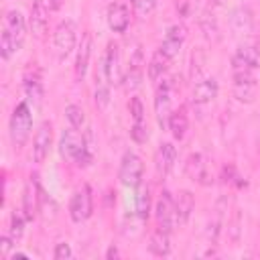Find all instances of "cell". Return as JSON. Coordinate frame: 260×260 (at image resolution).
I'll use <instances>...</instances> for the list:
<instances>
[{
  "label": "cell",
  "mask_w": 260,
  "mask_h": 260,
  "mask_svg": "<svg viewBox=\"0 0 260 260\" xmlns=\"http://www.w3.org/2000/svg\"><path fill=\"white\" fill-rule=\"evenodd\" d=\"M85 148H87L85 138L79 134L77 128L71 126V128L63 130V134H61V138H59V154H61L63 158L77 160Z\"/></svg>",
  "instance_id": "7"
},
{
  "label": "cell",
  "mask_w": 260,
  "mask_h": 260,
  "mask_svg": "<svg viewBox=\"0 0 260 260\" xmlns=\"http://www.w3.org/2000/svg\"><path fill=\"white\" fill-rule=\"evenodd\" d=\"M130 2H132V4H134V2H136V0H130Z\"/></svg>",
  "instance_id": "41"
},
{
  "label": "cell",
  "mask_w": 260,
  "mask_h": 260,
  "mask_svg": "<svg viewBox=\"0 0 260 260\" xmlns=\"http://www.w3.org/2000/svg\"><path fill=\"white\" fill-rule=\"evenodd\" d=\"M136 201V215L140 221H146L148 219V213H150V189L146 185H142L134 197Z\"/></svg>",
  "instance_id": "28"
},
{
  "label": "cell",
  "mask_w": 260,
  "mask_h": 260,
  "mask_svg": "<svg viewBox=\"0 0 260 260\" xmlns=\"http://www.w3.org/2000/svg\"><path fill=\"white\" fill-rule=\"evenodd\" d=\"M16 242H14V238L10 236V234H2V238H0V254L2 256H8V252H10V248L14 246Z\"/></svg>",
  "instance_id": "37"
},
{
  "label": "cell",
  "mask_w": 260,
  "mask_h": 260,
  "mask_svg": "<svg viewBox=\"0 0 260 260\" xmlns=\"http://www.w3.org/2000/svg\"><path fill=\"white\" fill-rule=\"evenodd\" d=\"M51 142H53V126L51 122L45 120L39 124L35 138H32V160L35 162H45L51 150Z\"/></svg>",
  "instance_id": "11"
},
{
  "label": "cell",
  "mask_w": 260,
  "mask_h": 260,
  "mask_svg": "<svg viewBox=\"0 0 260 260\" xmlns=\"http://www.w3.org/2000/svg\"><path fill=\"white\" fill-rule=\"evenodd\" d=\"M49 8L45 4V0H32L30 4V16H28V26H30V32L37 37V39H43L45 32H47V26H49Z\"/></svg>",
  "instance_id": "15"
},
{
  "label": "cell",
  "mask_w": 260,
  "mask_h": 260,
  "mask_svg": "<svg viewBox=\"0 0 260 260\" xmlns=\"http://www.w3.org/2000/svg\"><path fill=\"white\" fill-rule=\"evenodd\" d=\"M173 89H171V81L162 79L156 85V93H154V112L158 118V124H167L169 116H171V102H173Z\"/></svg>",
  "instance_id": "13"
},
{
  "label": "cell",
  "mask_w": 260,
  "mask_h": 260,
  "mask_svg": "<svg viewBox=\"0 0 260 260\" xmlns=\"http://www.w3.org/2000/svg\"><path fill=\"white\" fill-rule=\"evenodd\" d=\"M95 106L100 110H106L108 104H110V83L108 79L104 77V73H95Z\"/></svg>",
  "instance_id": "27"
},
{
  "label": "cell",
  "mask_w": 260,
  "mask_h": 260,
  "mask_svg": "<svg viewBox=\"0 0 260 260\" xmlns=\"http://www.w3.org/2000/svg\"><path fill=\"white\" fill-rule=\"evenodd\" d=\"M169 63H171V59L162 53V51H156L154 55H152V59L148 61V65H146V71H148V79L150 81H158L165 73H167V69H169Z\"/></svg>",
  "instance_id": "25"
},
{
  "label": "cell",
  "mask_w": 260,
  "mask_h": 260,
  "mask_svg": "<svg viewBox=\"0 0 260 260\" xmlns=\"http://www.w3.org/2000/svg\"><path fill=\"white\" fill-rule=\"evenodd\" d=\"M230 24H232L236 35H248L252 30V12H250V8H246V6L236 8L230 16Z\"/></svg>",
  "instance_id": "23"
},
{
  "label": "cell",
  "mask_w": 260,
  "mask_h": 260,
  "mask_svg": "<svg viewBox=\"0 0 260 260\" xmlns=\"http://www.w3.org/2000/svg\"><path fill=\"white\" fill-rule=\"evenodd\" d=\"M39 193H41V189H39L37 177H30V181L24 187V195H22V213H24V217L28 221L35 219V215L39 211V201H41Z\"/></svg>",
  "instance_id": "17"
},
{
  "label": "cell",
  "mask_w": 260,
  "mask_h": 260,
  "mask_svg": "<svg viewBox=\"0 0 260 260\" xmlns=\"http://www.w3.org/2000/svg\"><path fill=\"white\" fill-rule=\"evenodd\" d=\"M24 221H26V217H24V213H12V217H10V236L14 238V242H18L20 238H22V232H24Z\"/></svg>",
  "instance_id": "32"
},
{
  "label": "cell",
  "mask_w": 260,
  "mask_h": 260,
  "mask_svg": "<svg viewBox=\"0 0 260 260\" xmlns=\"http://www.w3.org/2000/svg\"><path fill=\"white\" fill-rule=\"evenodd\" d=\"M232 93L240 104H252L258 93V81L254 73H234Z\"/></svg>",
  "instance_id": "9"
},
{
  "label": "cell",
  "mask_w": 260,
  "mask_h": 260,
  "mask_svg": "<svg viewBox=\"0 0 260 260\" xmlns=\"http://www.w3.org/2000/svg\"><path fill=\"white\" fill-rule=\"evenodd\" d=\"M140 83H142V65L128 63V69L122 75V85L130 91V89H136Z\"/></svg>",
  "instance_id": "30"
},
{
  "label": "cell",
  "mask_w": 260,
  "mask_h": 260,
  "mask_svg": "<svg viewBox=\"0 0 260 260\" xmlns=\"http://www.w3.org/2000/svg\"><path fill=\"white\" fill-rule=\"evenodd\" d=\"M201 4H207V6H211V4H215V0H201Z\"/></svg>",
  "instance_id": "40"
},
{
  "label": "cell",
  "mask_w": 260,
  "mask_h": 260,
  "mask_svg": "<svg viewBox=\"0 0 260 260\" xmlns=\"http://www.w3.org/2000/svg\"><path fill=\"white\" fill-rule=\"evenodd\" d=\"M260 67V53L254 45H240L232 55V73H254Z\"/></svg>",
  "instance_id": "5"
},
{
  "label": "cell",
  "mask_w": 260,
  "mask_h": 260,
  "mask_svg": "<svg viewBox=\"0 0 260 260\" xmlns=\"http://www.w3.org/2000/svg\"><path fill=\"white\" fill-rule=\"evenodd\" d=\"M185 173L193 179V181H197V183H201V185H209L211 183V175H209V162H207V158H205V154L203 152H191L189 156H187V162H185Z\"/></svg>",
  "instance_id": "14"
},
{
  "label": "cell",
  "mask_w": 260,
  "mask_h": 260,
  "mask_svg": "<svg viewBox=\"0 0 260 260\" xmlns=\"http://www.w3.org/2000/svg\"><path fill=\"white\" fill-rule=\"evenodd\" d=\"M167 126H169V130H171V134H173L175 140H183L185 134H187V130H189L187 114H185L183 110L171 112V116H169V120H167Z\"/></svg>",
  "instance_id": "24"
},
{
  "label": "cell",
  "mask_w": 260,
  "mask_h": 260,
  "mask_svg": "<svg viewBox=\"0 0 260 260\" xmlns=\"http://www.w3.org/2000/svg\"><path fill=\"white\" fill-rule=\"evenodd\" d=\"M106 256H108V258H116V256H118V250H116V248H110Z\"/></svg>",
  "instance_id": "39"
},
{
  "label": "cell",
  "mask_w": 260,
  "mask_h": 260,
  "mask_svg": "<svg viewBox=\"0 0 260 260\" xmlns=\"http://www.w3.org/2000/svg\"><path fill=\"white\" fill-rule=\"evenodd\" d=\"M154 217H156V223L158 228L167 230V232H173L179 223H177V211H175V199L169 191H162L160 197L156 199L154 203Z\"/></svg>",
  "instance_id": "6"
},
{
  "label": "cell",
  "mask_w": 260,
  "mask_h": 260,
  "mask_svg": "<svg viewBox=\"0 0 260 260\" xmlns=\"http://www.w3.org/2000/svg\"><path fill=\"white\" fill-rule=\"evenodd\" d=\"M30 128H32V110L30 104L18 102L12 110L10 122H8V132H10V140L14 144V148H22L30 136Z\"/></svg>",
  "instance_id": "2"
},
{
  "label": "cell",
  "mask_w": 260,
  "mask_h": 260,
  "mask_svg": "<svg viewBox=\"0 0 260 260\" xmlns=\"http://www.w3.org/2000/svg\"><path fill=\"white\" fill-rule=\"evenodd\" d=\"M169 234H171V232H167V230H162V228H156V230L152 232L148 250H150L154 256L162 258V256H169V254H171V238H169Z\"/></svg>",
  "instance_id": "22"
},
{
  "label": "cell",
  "mask_w": 260,
  "mask_h": 260,
  "mask_svg": "<svg viewBox=\"0 0 260 260\" xmlns=\"http://www.w3.org/2000/svg\"><path fill=\"white\" fill-rule=\"evenodd\" d=\"M142 171H144V165H142V158L132 152V150H126L122 154V160H120V169H118V179L124 187H138L140 181H142Z\"/></svg>",
  "instance_id": "4"
},
{
  "label": "cell",
  "mask_w": 260,
  "mask_h": 260,
  "mask_svg": "<svg viewBox=\"0 0 260 260\" xmlns=\"http://www.w3.org/2000/svg\"><path fill=\"white\" fill-rule=\"evenodd\" d=\"M53 258L55 260H71L73 258V250L67 242H59L55 244V250H53Z\"/></svg>",
  "instance_id": "36"
},
{
  "label": "cell",
  "mask_w": 260,
  "mask_h": 260,
  "mask_svg": "<svg viewBox=\"0 0 260 260\" xmlns=\"http://www.w3.org/2000/svg\"><path fill=\"white\" fill-rule=\"evenodd\" d=\"M24 37H26V20L22 12L16 8L6 10L2 20V32H0V55L4 61L12 59L20 51Z\"/></svg>",
  "instance_id": "1"
},
{
  "label": "cell",
  "mask_w": 260,
  "mask_h": 260,
  "mask_svg": "<svg viewBox=\"0 0 260 260\" xmlns=\"http://www.w3.org/2000/svg\"><path fill=\"white\" fill-rule=\"evenodd\" d=\"M217 91H219L217 79L215 77H203L193 87V102L195 104H209L217 98Z\"/></svg>",
  "instance_id": "19"
},
{
  "label": "cell",
  "mask_w": 260,
  "mask_h": 260,
  "mask_svg": "<svg viewBox=\"0 0 260 260\" xmlns=\"http://www.w3.org/2000/svg\"><path fill=\"white\" fill-rule=\"evenodd\" d=\"M175 160H177V148L173 146V142H160L158 144V150H156V156H154L156 173L160 177H167L173 171Z\"/></svg>",
  "instance_id": "16"
},
{
  "label": "cell",
  "mask_w": 260,
  "mask_h": 260,
  "mask_svg": "<svg viewBox=\"0 0 260 260\" xmlns=\"http://www.w3.org/2000/svg\"><path fill=\"white\" fill-rule=\"evenodd\" d=\"M63 2H65V0H47V4H49L51 10H59V8L63 6Z\"/></svg>",
  "instance_id": "38"
},
{
  "label": "cell",
  "mask_w": 260,
  "mask_h": 260,
  "mask_svg": "<svg viewBox=\"0 0 260 260\" xmlns=\"http://www.w3.org/2000/svg\"><path fill=\"white\" fill-rule=\"evenodd\" d=\"M130 24V12L126 8V4L122 2H112L108 6V26L114 32H124Z\"/></svg>",
  "instance_id": "18"
},
{
  "label": "cell",
  "mask_w": 260,
  "mask_h": 260,
  "mask_svg": "<svg viewBox=\"0 0 260 260\" xmlns=\"http://www.w3.org/2000/svg\"><path fill=\"white\" fill-rule=\"evenodd\" d=\"M199 26H201V32H203V37H205L207 41H213V43H215V41L219 39V24H217L213 12L203 10V14H201V18H199Z\"/></svg>",
  "instance_id": "26"
},
{
  "label": "cell",
  "mask_w": 260,
  "mask_h": 260,
  "mask_svg": "<svg viewBox=\"0 0 260 260\" xmlns=\"http://www.w3.org/2000/svg\"><path fill=\"white\" fill-rule=\"evenodd\" d=\"M195 209V197L191 191H179L175 197V211H177V223L183 225L189 221L191 213Z\"/></svg>",
  "instance_id": "21"
},
{
  "label": "cell",
  "mask_w": 260,
  "mask_h": 260,
  "mask_svg": "<svg viewBox=\"0 0 260 260\" xmlns=\"http://www.w3.org/2000/svg\"><path fill=\"white\" fill-rule=\"evenodd\" d=\"M100 71L104 73V77L108 79L110 85L114 83H122V67H120V51H118V45L116 43H110L108 49H106V55L102 59V65H100Z\"/></svg>",
  "instance_id": "10"
},
{
  "label": "cell",
  "mask_w": 260,
  "mask_h": 260,
  "mask_svg": "<svg viewBox=\"0 0 260 260\" xmlns=\"http://www.w3.org/2000/svg\"><path fill=\"white\" fill-rule=\"evenodd\" d=\"M91 35L85 32L81 37V43L77 47V57H75V77L77 79H83L85 73H87V67H89V57H91Z\"/></svg>",
  "instance_id": "20"
},
{
  "label": "cell",
  "mask_w": 260,
  "mask_h": 260,
  "mask_svg": "<svg viewBox=\"0 0 260 260\" xmlns=\"http://www.w3.org/2000/svg\"><path fill=\"white\" fill-rule=\"evenodd\" d=\"M156 6H158V0H136V2H134V8H136V12H138L142 18L150 16Z\"/></svg>",
  "instance_id": "35"
},
{
  "label": "cell",
  "mask_w": 260,
  "mask_h": 260,
  "mask_svg": "<svg viewBox=\"0 0 260 260\" xmlns=\"http://www.w3.org/2000/svg\"><path fill=\"white\" fill-rule=\"evenodd\" d=\"M24 95H26V102L32 108H39L41 106V102H43V85H41V81L37 77L24 81Z\"/></svg>",
  "instance_id": "29"
},
{
  "label": "cell",
  "mask_w": 260,
  "mask_h": 260,
  "mask_svg": "<svg viewBox=\"0 0 260 260\" xmlns=\"http://www.w3.org/2000/svg\"><path fill=\"white\" fill-rule=\"evenodd\" d=\"M93 209V201H91V189L87 185H83L81 189H77L69 201V217L75 223L85 221L91 215Z\"/></svg>",
  "instance_id": "8"
},
{
  "label": "cell",
  "mask_w": 260,
  "mask_h": 260,
  "mask_svg": "<svg viewBox=\"0 0 260 260\" xmlns=\"http://www.w3.org/2000/svg\"><path fill=\"white\" fill-rule=\"evenodd\" d=\"M130 138H132L136 144H144V142L148 140L146 124H144V122H134L132 128H130Z\"/></svg>",
  "instance_id": "33"
},
{
  "label": "cell",
  "mask_w": 260,
  "mask_h": 260,
  "mask_svg": "<svg viewBox=\"0 0 260 260\" xmlns=\"http://www.w3.org/2000/svg\"><path fill=\"white\" fill-rule=\"evenodd\" d=\"M128 110H130V116L134 122H144V106H142V100L140 98H130V104H128Z\"/></svg>",
  "instance_id": "34"
},
{
  "label": "cell",
  "mask_w": 260,
  "mask_h": 260,
  "mask_svg": "<svg viewBox=\"0 0 260 260\" xmlns=\"http://www.w3.org/2000/svg\"><path fill=\"white\" fill-rule=\"evenodd\" d=\"M77 45V28L73 20H61L53 32V49L59 61H65Z\"/></svg>",
  "instance_id": "3"
},
{
  "label": "cell",
  "mask_w": 260,
  "mask_h": 260,
  "mask_svg": "<svg viewBox=\"0 0 260 260\" xmlns=\"http://www.w3.org/2000/svg\"><path fill=\"white\" fill-rule=\"evenodd\" d=\"M65 118H67V122H69V126H73V128H83V124H85V112H83V108L81 106H77V104H69L67 108H65Z\"/></svg>",
  "instance_id": "31"
},
{
  "label": "cell",
  "mask_w": 260,
  "mask_h": 260,
  "mask_svg": "<svg viewBox=\"0 0 260 260\" xmlns=\"http://www.w3.org/2000/svg\"><path fill=\"white\" fill-rule=\"evenodd\" d=\"M185 39H187V28H185V24L177 22V24L169 26V30H167V35H165L162 45H160L158 51H162L169 59H175L179 55L181 47L185 45Z\"/></svg>",
  "instance_id": "12"
}]
</instances>
